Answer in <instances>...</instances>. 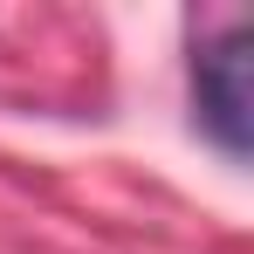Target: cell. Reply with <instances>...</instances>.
Instances as JSON below:
<instances>
[{"mask_svg":"<svg viewBox=\"0 0 254 254\" xmlns=\"http://www.w3.org/2000/svg\"><path fill=\"white\" fill-rule=\"evenodd\" d=\"M192 110L227 158L254 151V35L227 28L192 55Z\"/></svg>","mask_w":254,"mask_h":254,"instance_id":"1","label":"cell"}]
</instances>
